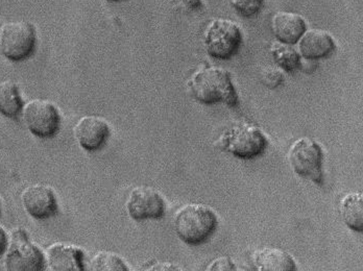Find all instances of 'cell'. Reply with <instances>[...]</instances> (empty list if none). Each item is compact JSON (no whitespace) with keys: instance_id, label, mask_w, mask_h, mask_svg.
<instances>
[{"instance_id":"obj_26","label":"cell","mask_w":363,"mask_h":271,"mask_svg":"<svg viewBox=\"0 0 363 271\" xmlns=\"http://www.w3.org/2000/svg\"><path fill=\"white\" fill-rule=\"evenodd\" d=\"M110 1H121V0H110Z\"/></svg>"},{"instance_id":"obj_8","label":"cell","mask_w":363,"mask_h":271,"mask_svg":"<svg viewBox=\"0 0 363 271\" xmlns=\"http://www.w3.org/2000/svg\"><path fill=\"white\" fill-rule=\"evenodd\" d=\"M26 127L33 135L42 139L57 135L61 125V116L57 108L44 99H33L23 109Z\"/></svg>"},{"instance_id":"obj_1","label":"cell","mask_w":363,"mask_h":271,"mask_svg":"<svg viewBox=\"0 0 363 271\" xmlns=\"http://www.w3.org/2000/svg\"><path fill=\"white\" fill-rule=\"evenodd\" d=\"M192 97L203 105L225 103L229 107L238 105V94L232 76L228 70L216 66H205L196 70L188 81Z\"/></svg>"},{"instance_id":"obj_17","label":"cell","mask_w":363,"mask_h":271,"mask_svg":"<svg viewBox=\"0 0 363 271\" xmlns=\"http://www.w3.org/2000/svg\"><path fill=\"white\" fill-rule=\"evenodd\" d=\"M22 108L23 103L16 83L11 81H0V114L6 118H17Z\"/></svg>"},{"instance_id":"obj_5","label":"cell","mask_w":363,"mask_h":271,"mask_svg":"<svg viewBox=\"0 0 363 271\" xmlns=\"http://www.w3.org/2000/svg\"><path fill=\"white\" fill-rule=\"evenodd\" d=\"M324 156L320 143L307 137L298 139L291 145L289 154L294 173L318 186L324 184Z\"/></svg>"},{"instance_id":"obj_6","label":"cell","mask_w":363,"mask_h":271,"mask_svg":"<svg viewBox=\"0 0 363 271\" xmlns=\"http://www.w3.org/2000/svg\"><path fill=\"white\" fill-rule=\"evenodd\" d=\"M36 32L28 22H6L0 28V52L10 61L21 62L30 58L36 50Z\"/></svg>"},{"instance_id":"obj_10","label":"cell","mask_w":363,"mask_h":271,"mask_svg":"<svg viewBox=\"0 0 363 271\" xmlns=\"http://www.w3.org/2000/svg\"><path fill=\"white\" fill-rule=\"evenodd\" d=\"M73 134L79 146L92 153L105 146L111 131L107 121L101 117L84 116L75 123Z\"/></svg>"},{"instance_id":"obj_19","label":"cell","mask_w":363,"mask_h":271,"mask_svg":"<svg viewBox=\"0 0 363 271\" xmlns=\"http://www.w3.org/2000/svg\"><path fill=\"white\" fill-rule=\"evenodd\" d=\"M89 270L128 271L130 270V268H128V264L125 263V260L121 255L112 252H107V250H103V252L97 253L91 259Z\"/></svg>"},{"instance_id":"obj_25","label":"cell","mask_w":363,"mask_h":271,"mask_svg":"<svg viewBox=\"0 0 363 271\" xmlns=\"http://www.w3.org/2000/svg\"><path fill=\"white\" fill-rule=\"evenodd\" d=\"M6 246H8V236L4 229L0 226V255H2L6 250Z\"/></svg>"},{"instance_id":"obj_22","label":"cell","mask_w":363,"mask_h":271,"mask_svg":"<svg viewBox=\"0 0 363 271\" xmlns=\"http://www.w3.org/2000/svg\"><path fill=\"white\" fill-rule=\"evenodd\" d=\"M208 270H235V265L228 257H221L214 260L207 268Z\"/></svg>"},{"instance_id":"obj_7","label":"cell","mask_w":363,"mask_h":271,"mask_svg":"<svg viewBox=\"0 0 363 271\" xmlns=\"http://www.w3.org/2000/svg\"><path fill=\"white\" fill-rule=\"evenodd\" d=\"M8 270L39 271L45 267V258L41 250L28 240L21 229L13 231L12 241L6 257Z\"/></svg>"},{"instance_id":"obj_12","label":"cell","mask_w":363,"mask_h":271,"mask_svg":"<svg viewBox=\"0 0 363 271\" xmlns=\"http://www.w3.org/2000/svg\"><path fill=\"white\" fill-rule=\"evenodd\" d=\"M272 30L279 42L294 45L306 32L307 23L298 13L280 11L272 15Z\"/></svg>"},{"instance_id":"obj_2","label":"cell","mask_w":363,"mask_h":271,"mask_svg":"<svg viewBox=\"0 0 363 271\" xmlns=\"http://www.w3.org/2000/svg\"><path fill=\"white\" fill-rule=\"evenodd\" d=\"M174 226L182 241L189 246H201L218 230V217L206 204H188L174 215Z\"/></svg>"},{"instance_id":"obj_9","label":"cell","mask_w":363,"mask_h":271,"mask_svg":"<svg viewBox=\"0 0 363 271\" xmlns=\"http://www.w3.org/2000/svg\"><path fill=\"white\" fill-rule=\"evenodd\" d=\"M125 207L130 217L137 221L162 219L166 214L165 200L159 191L150 187L140 186L133 189Z\"/></svg>"},{"instance_id":"obj_23","label":"cell","mask_w":363,"mask_h":271,"mask_svg":"<svg viewBox=\"0 0 363 271\" xmlns=\"http://www.w3.org/2000/svg\"><path fill=\"white\" fill-rule=\"evenodd\" d=\"M150 268H146L148 270H180L178 266H174V264L169 263H156L155 265L148 266Z\"/></svg>"},{"instance_id":"obj_3","label":"cell","mask_w":363,"mask_h":271,"mask_svg":"<svg viewBox=\"0 0 363 271\" xmlns=\"http://www.w3.org/2000/svg\"><path fill=\"white\" fill-rule=\"evenodd\" d=\"M216 145L236 158L251 160L264 153L269 140L257 125L239 122L221 134Z\"/></svg>"},{"instance_id":"obj_24","label":"cell","mask_w":363,"mask_h":271,"mask_svg":"<svg viewBox=\"0 0 363 271\" xmlns=\"http://www.w3.org/2000/svg\"><path fill=\"white\" fill-rule=\"evenodd\" d=\"M181 6L188 10H196L201 6V0H178Z\"/></svg>"},{"instance_id":"obj_11","label":"cell","mask_w":363,"mask_h":271,"mask_svg":"<svg viewBox=\"0 0 363 271\" xmlns=\"http://www.w3.org/2000/svg\"><path fill=\"white\" fill-rule=\"evenodd\" d=\"M22 204L28 215L38 220L48 219L57 212V197L45 185L28 186L22 193Z\"/></svg>"},{"instance_id":"obj_4","label":"cell","mask_w":363,"mask_h":271,"mask_svg":"<svg viewBox=\"0 0 363 271\" xmlns=\"http://www.w3.org/2000/svg\"><path fill=\"white\" fill-rule=\"evenodd\" d=\"M203 45L211 58L230 59L242 44L243 36L238 24L231 19H212L203 32Z\"/></svg>"},{"instance_id":"obj_20","label":"cell","mask_w":363,"mask_h":271,"mask_svg":"<svg viewBox=\"0 0 363 271\" xmlns=\"http://www.w3.org/2000/svg\"><path fill=\"white\" fill-rule=\"evenodd\" d=\"M228 2L238 14L245 18L256 16L264 4V0H228Z\"/></svg>"},{"instance_id":"obj_18","label":"cell","mask_w":363,"mask_h":271,"mask_svg":"<svg viewBox=\"0 0 363 271\" xmlns=\"http://www.w3.org/2000/svg\"><path fill=\"white\" fill-rule=\"evenodd\" d=\"M271 54L276 65L284 71L292 72L300 68L302 57L291 44L274 42L271 47Z\"/></svg>"},{"instance_id":"obj_21","label":"cell","mask_w":363,"mask_h":271,"mask_svg":"<svg viewBox=\"0 0 363 271\" xmlns=\"http://www.w3.org/2000/svg\"><path fill=\"white\" fill-rule=\"evenodd\" d=\"M260 81L264 87L276 89L284 81V76L279 68L269 66L261 70Z\"/></svg>"},{"instance_id":"obj_16","label":"cell","mask_w":363,"mask_h":271,"mask_svg":"<svg viewBox=\"0 0 363 271\" xmlns=\"http://www.w3.org/2000/svg\"><path fill=\"white\" fill-rule=\"evenodd\" d=\"M362 193L347 194L340 200V214L347 228L355 232L363 231Z\"/></svg>"},{"instance_id":"obj_13","label":"cell","mask_w":363,"mask_h":271,"mask_svg":"<svg viewBox=\"0 0 363 271\" xmlns=\"http://www.w3.org/2000/svg\"><path fill=\"white\" fill-rule=\"evenodd\" d=\"M298 42L301 57L312 61L327 58L336 48L333 37L320 28L306 30Z\"/></svg>"},{"instance_id":"obj_14","label":"cell","mask_w":363,"mask_h":271,"mask_svg":"<svg viewBox=\"0 0 363 271\" xmlns=\"http://www.w3.org/2000/svg\"><path fill=\"white\" fill-rule=\"evenodd\" d=\"M45 261L50 270H84L82 248L63 243H55L46 250Z\"/></svg>"},{"instance_id":"obj_15","label":"cell","mask_w":363,"mask_h":271,"mask_svg":"<svg viewBox=\"0 0 363 271\" xmlns=\"http://www.w3.org/2000/svg\"><path fill=\"white\" fill-rule=\"evenodd\" d=\"M255 265L261 271L296 270L294 258L280 248H269L255 253Z\"/></svg>"}]
</instances>
